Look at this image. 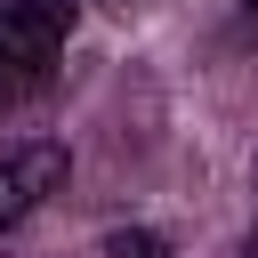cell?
<instances>
[{"label":"cell","instance_id":"obj_4","mask_svg":"<svg viewBox=\"0 0 258 258\" xmlns=\"http://www.w3.org/2000/svg\"><path fill=\"white\" fill-rule=\"evenodd\" d=\"M32 89H40V81H32V73H24V64H16L8 48H0V113H8V105H24Z\"/></svg>","mask_w":258,"mask_h":258},{"label":"cell","instance_id":"obj_2","mask_svg":"<svg viewBox=\"0 0 258 258\" xmlns=\"http://www.w3.org/2000/svg\"><path fill=\"white\" fill-rule=\"evenodd\" d=\"M64 32H73V0H0V48H8L32 81L56 64Z\"/></svg>","mask_w":258,"mask_h":258},{"label":"cell","instance_id":"obj_1","mask_svg":"<svg viewBox=\"0 0 258 258\" xmlns=\"http://www.w3.org/2000/svg\"><path fill=\"white\" fill-rule=\"evenodd\" d=\"M64 177H73V153H64L56 137H16V145H0V226H24L48 194H64Z\"/></svg>","mask_w":258,"mask_h":258},{"label":"cell","instance_id":"obj_3","mask_svg":"<svg viewBox=\"0 0 258 258\" xmlns=\"http://www.w3.org/2000/svg\"><path fill=\"white\" fill-rule=\"evenodd\" d=\"M105 258H169V242L153 226H113L105 234Z\"/></svg>","mask_w":258,"mask_h":258},{"label":"cell","instance_id":"obj_5","mask_svg":"<svg viewBox=\"0 0 258 258\" xmlns=\"http://www.w3.org/2000/svg\"><path fill=\"white\" fill-rule=\"evenodd\" d=\"M250 258H258V242H250Z\"/></svg>","mask_w":258,"mask_h":258}]
</instances>
